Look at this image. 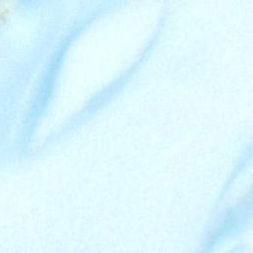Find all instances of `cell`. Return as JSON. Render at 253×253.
Returning a JSON list of instances; mask_svg holds the SVG:
<instances>
[{
	"instance_id": "1",
	"label": "cell",
	"mask_w": 253,
	"mask_h": 253,
	"mask_svg": "<svg viewBox=\"0 0 253 253\" xmlns=\"http://www.w3.org/2000/svg\"><path fill=\"white\" fill-rule=\"evenodd\" d=\"M14 7L10 3H0V24L8 21L13 13Z\"/></svg>"
}]
</instances>
